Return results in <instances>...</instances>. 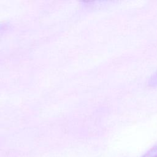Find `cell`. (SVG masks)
Masks as SVG:
<instances>
[{
    "label": "cell",
    "mask_w": 157,
    "mask_h": 157,
    "mask_svg": "<svg viewBox=\"0 0 157 157\" xmlns=\"http://www.w3.org/2000/svg\"><path fill=\"white\" fill-rule=\"evenodd\" d=\"M141 157H157V144L153 146Z\"/></svg>",
    "instance_id": "cell-1"
},
{
    "label": "cell",
    "mask_w": 157,
    "mask_h": 157,
    "mask_svg": "<svg viewBox=\"0 0 157 157\" xmlns=\"http://www.w3.org/2000/svg\"><path fill=\"white\" fill-rule=\"evenodd\" d=\"M148 85L151 87L157 86V71L154 72L149 78Z\"/></svg>",
    "instance_id": "cell-2"
}]
</instances>
